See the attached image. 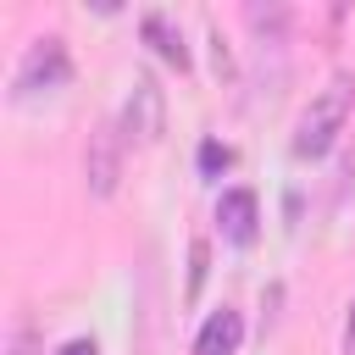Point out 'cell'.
Here are the masks:
<instances>
[{
	"label": "cell",
	"instance_id": "obj_8",
	"mask_svg": "<svg viewBox=\"0 0 355 355\" xmlns=\"http://www.w3.org/2000/svg\"><path fill=\"white\" fill-rule=\"evenodd\" d=\"M250 28L266 39V44H283V28H288V11L283 6H250Z\"/></svg>",
	"mask_w": 355,
	"mask_h": 355
},
{
	"label": "cell",
	"instance_id": "obj_12",
	"mask_svg": "<svg viewBox=\"0 0 355 355\" xmlns=\"http://www.w3.org/2000/svg\"><path fill=\"white\" fill-rule=\"evenodd\" d=\"M55 355H100V349H94V338H72V344H61Z\"/></svg>",
	"mask_w": 355,
	"mask_h": 355
},
{
	"label": "cell",
	"instance_id": "obj_1",
	"mask_svg": "<svg viewBox=\"0 0 355 355\" xmlns=\"http://www.w3.org/2000/svg\"><path fill=\"white\" fill-rule=\"evenodd\" d=\"M344 116H349V78L338 72V78L305 105V116H300V128H294V155H322V150L333 144V133L344 128Z\"/></svg>",
	"mask_w": 355,
	"mask_h": 355
},
{
	"label": "cell",
	"instance_id": "obj_7",
	"mask_svg": "<svg viewBox=\"0 0 355 355\" xmlns=\"http://www.w3.org/2000/svg\"><path fill=\"white\" fill-rule=\"evenodd\" d=\"M144 39H150V44H155V50H161V55H166L178 72L189 67V44H183V33H178V28H172L161 11H150V17H144Z\"/></svg>",
	"mask_w": 355,
	"mask_h": 355
},
{
	"label": "cell",
	"instance_id": "obj_3",
	"mask_svg": "<svg viewBox=\"0 0 355 355\" xmlns=\"http://www.w3.org/2000/svg\"><path fill=\"white\" fill-rule=\"evenodd\" d=\"M83 178H89V194L94 200H111L116 183H122V133L111 122H100L89 133V150H83Z\"/></svg>",
	"mask_w": 355,
	"mask_h": 355
},
{
	"label": "cell",
	"instance_id": "obj_6",
	"mask_svg": "<svg viewBox=\"0 0 355 355\" xmlns=\"http://www.w3.org/2000/svg\"><path fill=\"white\" fill-rule=\"evenodd\" d=\"M239 338H244V316L239 311H216L205 327H200V338H194V355H233L239 349Z\"/></svg>",
	"mask_w": 355,
	"mask_h": 355
},
{
	"label": "cell",
	"instance_id": "obj_9",
	"mask_svg": "<svg viewBox=\"0 0 355 355\" xmlns=\"http://www.w3.org/2000/svg\"><path fill=\"white\" fill-rule=\"evenodd\" d=\"M205 261H211V244L205 239H194L189 244V300L200 294V283H205Z\"/></svg>",
	"mask_w": 355,
	"mask_h": 355
},
{
	"label": "cell",
	"instance_id": "obj_2",
	"mask_svg": "<svg viewBox=\"0 0 355 355\" xmlns=\"http://www.w3.org/2000/svg\"><path fill=\"white\" fill-rule=\"evenodd\" d=\"M122 128L139 144H155L166 133V89L155 83V72H133V89H128V105H122Z\"/></svg>",
	"mask_w": 355,
	"mask_h": 355
},
{
	"label": "cell",
	"instance_id": "obj_5",
	"mask_svg": "<svg viewBox=\"0 0 355 355\" xmlns=\"http://www.w3.org/2000/svg\"><path fill=\"white\" fill-rule=\"evenodd\" d=\"M216 222H222V233H227L233 244H250L255 227H261V200H255L250 189H227V194L216 200Z\"/></svg>",
	"mask_w": 355,
	"mask_h": 355
},
{
	"label": "cell",
	"instance_id": "obj_11",
	"mask_svg": "<svg viewBox=\"0 0 355 355\" xmlns=\"http://www.w3.org/2000/svg\"><path fill=\"white\" fill-rule=\"evenodd\" d=\"M11 355H39V333H33V322H22V327L11 333Z\"/></svg>",
	"mask_w": 355,
	"mask_h": 355
},
{
	"label": "cell",
	"instance_id": "obj_10",
	"mask_svg": "<svg viewBox=\"0 0 355 355\" xmlns=\"http://www.w3.org/2000/svg\"><path fill=\"white\" fill-rule=\"evenodd\" d=\"M227 161H233V155H227V144H216V139H205V144H200V166H205V172H216V166H227Z\"/></svg>",
	"mask_w": 355,
	"mask_h": 355
},
{
	"label": "cell",
	"instance_id": "obj_13",
	"mask_svg": "<svg viewBox=\"0 0 355 355\" xmlns=\"http://www.w3.org/2000/svg\"><path fill=\"white\" fill-rule=\"evenodd\" d=\"M349 349H355V305H349Z\"/></svg>",
	"mask_w": 355,
	"mask_h": 355
},
{
	"label": "cell",
	"instance_id": "obj_4",
	"mask_svg": "<svg viewBox=\"0 0 355 355\" xmlns=\"http://www.w3.org/2000/svg\"><path fill=\"white\" fill-rule=\"evenodd\" d=\"M67 72H72L67 44H61V39H33V44H28V55H22V67H17V94L61 89V83H67Z\"/></svg>",
	"mask_w": 355,
	"mask_h": 355
}]
</instances>
